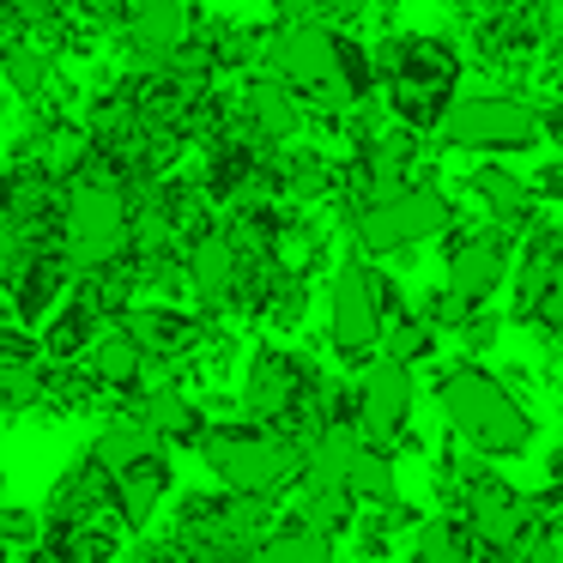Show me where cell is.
<instances>
[{"mask_svg": "<svg viewBox=\"0 0 563 563\" xmlns=\"http://www.w3.org/2000/svg\"><path fill=\"white\" fill-rule=\"evenodd\" d=\"M55 249L67 255V267L79 273H98L110 267L115 255L134 249V195L128 183L110 170V158H91L86 176H74L62 195V219H55Z\"/></svg>", "mask_w": 563, "mask_h": 563, "instance_id": "1", "label": "cell"}, {"mask_svg": "<svg viewBox=\"0 0 563 563\" xmlns=\"http://www.w3.org/2000/svg\"><path fill=\"white\" fill-rule=\"evenodd\" d=\"M442 424L461 437V449L485 454V461H509V454L533 449V412L509 394V382H497L485 364H454L437 382Z\"/></svg>", "mask_w": 563, "mask_h": 563, "instance_id": "2", "label": "cell"}, {"mask_svg": "<svg viewBox=\"0 0 563 563\" xmlns=\"http://www.w3.org/2000/svg\"><path fill=\"white\" fill-rule=\"evenodd\" d=\"M388 115L406 134H437L449 103L461 98V49L442 37H388L376 49Z\"/></svg>", "mask_w": 563, "mask_h": 563, "instance_id": "3", "label": "cell"}, {"mask_svg": "<svg viewBox=\"0 0 563 563\" xmlns=\"http://www.w3.org/2000/svg\"><path fill=\"white\" fill-rule=\"evenodd\" d=\"M200 461L212 466L224 490H249V497H273L297 485L303 473V442L279 424H255V418H231V424H207L200 437Z\"/></svg>", "mask_w": 563, "mask_h": 563, "instance_id": "4", "label": "cell"}, {"mask_svg": "<svg viewBox=\"0 0 563 563\" xmlns=\"http://www.w3.org/2000/svg\"><path fill=\"white\" fill-rule=\"evenodd\" d=\"M442 146L473 152V158H521L545 140V115L527 98H509V91H478V98H454L449 115H442Z\"/></svg>", "mask_w": 563, "mask_h": 563, "instance_id": "5", "label": "cell"}, {"mask_svg": "<svg viewBox=\"0 0 563 563\" xmlns=\"http://www.w3.org/2000/svg\"><path fill=\"white\" fill-rule=\"evenodd\" d=\"M454 224V207L437 183H400L376 200H357L352 207V236L364 255H394V249H418L430 236H442Z\"/></svg>", "mask_w": 563, "mask_h": 563, "instance_id": "6", "label": "cell"}, {"mask_svg": "<svg viewBox=\"0 0 563 563\" xmlns=\"http://www.w3.org/2000/svg\"><path fill=\"white\" fill-rule=\"evenodd\" d=\"M388 316H400V291L369 267L364 255L333 267V291H328V340L340 357H369L388 333Z\"/></svg>", "mask_w": 563, "mask_h": 563, "instance_id": "7", "label": "cell"}, {"mask_svg": "<svg viewBox=\"0 0 563 563\" xmlns=\"http://www.w3.org/2000/svg\"><path fill=\"white\" fill-rule=\"evenodd\" d=\"M333 55H340V25H328V19H285L261 43V67L273 79H285L303 98V110L309 103L316 110H345L340 86H333Z\"/></svg>", "mask_w": 563, "mask_h": 563, "instance_id": "8", "label": "cell"}, {"mask_svg": "<svg viewBox=\"0 0 563 563\" xmlns=\"http://www.w3.org/2000/svg\"><path fill=\"white\" fill-rule=\"evenodd\" d=\"M412 406H418V382H412V364L382 352L376 364L357 376V437L376 442V449H394L412 424Z\"/></svg>", "mask_w": 563, "mask_h": 563, "instance_id": "9", "label": "cell"}, {"mask_svg": "<svg viewBox=\"0 0 563 563\" xmlns=\"http://www.w3.org/2000/svg\"><path fill=\"white\" fill-rule=\"evenodd\" d=\"M461 515L485 551H521L527 533H533V503L515 485H503L497 473L461 478Z\"/></svg>", "mask_w": 563, "mask_h": 563, "instance_id": "10", "label": "cell"}, {"mask_svg": "<svg viewBox=\"0 0 563 563\" xmlns=\"http://www.w3.org/2000/svg\"><path fill=\"white\" fill-rule=\"evenodd\" d=\"M503 279H509V243H503L497 231H473V236H461V243L449 249L442 297H449V303L461 309V321H466L473 309H485L490 297L503 291Z\"/></svg>", "mask_w": 563, "mask_h": 563, "instance_id": "11", "label": "cell"}, {"mask_svg": "<svg viewBox=\"0 0 563 563\" xmlns=\"http://www.w3.org/2000/svg\"><path fill=\"white\" fill-rule=\"evenodd\" d=\"M236 128H243V140H255V146H291L309 128V110L285 79L255 74L236 91Z\"/></svg>", "mask_w": 563, "mask_h": 563, "instance_id": "12", "label": "cell"}, {"mask_svg": "<svg viewBox=\"0 0 563 563\" xmlns=\"http://www.w3.org/2000/svg\"><path fill=\"white\" fill-rule=\"evenodd\" d=\"M110 321L140 345V352L152 357V364H176V357H195L200 345L212 340L207 321L188 316V309H176V303H128L122 316H110Z\"/></svg>", "mask_w": 563, "mask_h": 563, "instance_id": "13", "label": "cell"}, {"mask_svg": "<svg viewBox=\"0 0 563 563\" xmlns=\"http://www.w3.org/2000/svg\"><path fill=\"white\" fill-rule=\"evenodd\" d=\"M115 31H122L134 67H164L195 37V13H188V0H128Z\"/></svg>", "mask_w": 563, "mask_h": 563, "instance_id": "14", "label": "cell"}, {"mask_svg": "<svg viewBox=\"0 0 563 563\" xmlns=\"http://www.w3.org/2000/svg\"><path fill=\"white\" fill-rule=\"evenodd\" d=\"M67 291H74V267H67L62 249H31L25 261H13V267H7V297H13V321H25V328L49 321V309L62 303Z\"/></svg>", "mask_w": 563, "mask_h": 563, "instance_id": "15", "label": "cell"}, {"mask_svg": "<svg viewBox=\"0 0 563 563\" xmlns=\"http://www.w3.org/2000/svg\"><path fill=\"white\" fill-rule=\"evenodd\" d=\"M128 412H140V424H146L164 449H200V437H207V412H200V400L188 388H176V382H152V388H140L134 400H128Z\"/></svg>", "mask_w": 563, "mask_h": 563, "instance_id": "16", "label": "cell"}, {"mask_svg": "<svg viewBox=\"0 0 563 563\" xmlns=\"http://www.w3.org/2000/svg\"><path fill=\"white\" fill-rule=\"evenodd\" d=\"M170 485H176V466H170L164 449L140 454L134 466H122V473L110 478V503H115V515H122L128 533H146L152 515H158V503L170 497Z\"/></svg>", "mask_w": 563, "mask_h": 563, "instance_id": "17", "label": "cell"}, {"mask_svg": "<svg viewBox=\"0 0 563 563\" xmlns=\"http://www.w3.org/2000/svg\"><path fill=\"white\" fill-rule=\"evenodd\" d=\"M103 321H110V316H103V303L86 291V285H74V291L49 309V321H43V333H37L43 364H79L86 345L103 333Z\"/></svg>", "mask_w": 563, "mask_h": 563, "instance_id": "18", "label": "cell"}, {"mask_svg": "<svg viewBox=\"0 0 563 563\" xmlns=\"http://www.w3.org/2000/svg\"><path fill=\"white\" fill-rule=\"evenodd\" d=\"M103 509H115L110 503V473H103L91 454H79V461L55 478L49 509H43V527H49V533H74L79 521H91V515H103Z\"/></svg>", "mask_w": 563, "mask_h": 563, "instance_id": "19", "label": "cell"}, {"mask_svg": "<svg viewBox=\"0 0 563 563\" xmlns=\"http://www.w3.org/2000/svg\"><path fill=\"white\" fill-rule=\"evenodd\" d=\"M79 369H86V376L98 382V394H122V400H134V394L146 388V376H152V357L140 352V345L128 340V333L115 328V321H103V333L86 345Z\"/></svg>", "mask_w": 563, "mask_h": 563, "instance_id": "20", "label": "cell"}, {"mask_svg": "<svg viewBox=\"0 0 563 563\" xmlns=\"http://www.w3.org/2000/svg\"><path fill=\"white\" fill-rule=\"evenodd\" d=\"M152 449H164V442L152 437L146 424H140V412H128V406H122V412H110V418L98 424V437H91V449H86V454L115 478L122 466H134L140 454H152Z\"/></svg>", "mask_w": 563, "mask_h": 563, "instance_id": "21", "label": "cell"}, {"mask_svg": "<svg viewBox=\"0 0 563 563\" xmlns=\"http://www.w3.org/2000/svg\"><path fill=\"white\" fill-rule=\"evenodd\" d=\"M478 539L466 527V515H437V521L412 527V563H473Z\"/></svg>", "mask_w": 563, "mask_h": 563, "instance_id": "22", "label": "cell"}, {"mask_svg": "<svg viewBox=\"0 0 563 563\" xmlns=\"http://www.w3.org/2000/svg\"><path fill=\"white\" fill-rule=\"evenodd\" d=\"M0 74H7V86H13L19 98H43V91H49V79H55V49H43L37 37H25V31H19V37L0 49Z\"/></svg>", "mask_w": 563, "mask_h": 563, "instance_id": "23", "label": "cell"}, {"mask_svg": "<svg viewBox=\"0 0 563 563\" xmlns=\"http://www.w3.org/2000/svg\"><path fill=\"white\" fill-rule=\"evenodd\" d=\"M473 188H478V200H485V212L497 224H527V212H533V188H527L515 170H503V164L473 170Z\"/></svg>", "mask_w": 563, "mask_h": 563, "instance_id": "24", "label": "cell"}, {"mask_svg": "<svg viewBox=\"0 0 563 563\" xmlns=\"http://www.w3.org/2000/svg\"><path fill=\"white\" fill-rule=\"evenodd\" d=\"M345 490L357 497V509H364V503H400V478H394V449H376V442H364V449L352 454Z\"/></svg>", "mask_w": 563, "mask_h": 563, "instance_id": "25", "label": "cell"}, {"mask_svg": "<svg viewBox=\"0 0 563 563\" xmlns=\"http://www.w3.org/2000/svg\"><path fill=\"white\" fill-rule=\"evenodd\" d=\"M243 563H333V539H321V533H309V527L291 521V527L261 539Z\"/></svg>", "mask_w": 563, "mask_h": 563, "instance_id": "26", "label": "cell"}, {"mask_svg": "<svg viewBox=\"0 0 563 563\" xmlns=\"http://www.w3.org/2000/svg\"><path fill=\"white\" fill-rule=\"evenodd\" d=\"M43 533H49V527H43V515H31V509H0V545L31 551Z\"/></svg>", "mask_w": 563, "mask_h": 563, "instance_id": "27", "label": "cell"}, {"mask_svg": "<svg viewBox=\"0 0 563 563\" xmlns=\"http://www.w3.org/2000/svg\"><path fill=\"white\" fill-rule=\"evenodd\" d=\"M43 345L25 321H0V364H37Z\"/></svg>", "mask_w": 563, "mask_h": 563, "instance_id": "28", "label": "cell"}, {"mask_svg": "<svg viewBox=\"0 0 563 563\" xmlns=\"http://www.w3.org/2000/svg\"><path fill=\"white\" fill-rule=\"evenodd\" d=\"M533 316L545 321V328H563V267L551 273V285L539 291V303H533Z\"/></svg>", "mask_w": 563, "mask_h": 563, "instance_id": "29", "label": "cell"}, {"mask_svg": "<svg viewBox=\"0 0 563 563\" xmlns=\"http://www.w3.org/2000/svg\"><path fill=\"white\" fill-rule=\"evenodd\" d=\"M527 188H533V200H545V207H563V164H545Z\"/></svg>", "mask_w": 563, "mask_h": 563, "instance_id": "30", "label": "cell"}, {"mask_svg": "<svg viewBox=\"0 0 563 563\" xmlns=\"http://www.w3.org/2000/svg\"><path fill=\"white\" fill-rule=\"evenodd\" d=\"M545 140H551V146H558V152H563V103H558V110H551V115H545Z\"/></svg>", "mask_w": 563, "mask_h": 563, "instance_id": "31", "label": "cell"}, {"mask_svg": "<svg viewBox=\"0 0 563 563\" xmlns=\"http://www.w3.org/2000/svg\"><path fill=\"white\" fill-rule=\"evenodd\" d=\"M545 473H551V485L563 490V437H558V449H551V461H545Z\"/></svg>", "mask_w": 563, "mask_h": 563, "instance_id": "32", "label": "cell"}, {"mask_svg": "<svg viewBox=\"0 0 563 563\" xmlns=\"http://www.w3.org/2000/svg\"><path fill=\"white\" fill-rule=\"evenodd\" d=\"M515 563H539V558H515Z\"/></svg>", "mask_w": 563, "mask_h": 563, "instance_id": "33", "label": "cell"}]
</instances>
